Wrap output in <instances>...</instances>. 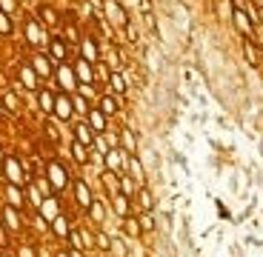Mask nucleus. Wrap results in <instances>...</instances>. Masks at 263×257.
Returning a JSON list of instances; mask_svg holds the SVG:
<instances>
[{
  "label": "nucleus",
  "instance_id": "nucleus-1",
  "mask_svg": "<svg viewBox=\"0 0 263 257\" xmlns=\"http://www.w3.org/2000/svg\"><path fill=\"white\" fill-rule=\"evenodd\" d=\"M0 171H3V180H6V183L23 186V189L32 183V180H29V171H26V163H23L17 154H3V160H0Z\"/></svg>",
  "mask_w": 263,
  "mask_h": 257
},
{
  "label": "nucleus",
  "instance_id": "nucleus-2",
  "mask_svg": "<svg viewBox=\"0 0 263 257\" xmlns=\"http://www.w3.org/2000/svg\"><path fill=\"white\" fill-rule=\"evenodd\" d=\"M43 177L49 180V186H52V191H54V194L66 191V189H69V183H72V177H69V171H66V166L60 163L58 157H49V160H46Z\"/></svg>",
  "mask_w": 263,
  "mask_h": 257
},
{
  "label": "nucleus",
  "instance_id": "nucleus-3",
  "mask_svg": "<svg viewBox=\"0 0 263 257\" xmlns=\"http://www.w3.org/2000/svg\"><path fill=\"white\" fill-rule=\"evenodd\" d=\"M23 34H26V43L34 49H46L49 46V34L46 29H40V20L37 17H26L23 20Z\"/></svg>",
  "mask_w": 263,
  "mask_h": 257
},
{
  "label": "nucleus",
  "instance_id": "nucleus-4",
  "mask_svg": "<svg viewBox=\"0 0 263 257\" xmlns=\"http://www.w3.org/2000/svg\"><path fill=\"white\" fill-rule=\"evenodd\" d=\"M17 92H29V94L40 92V77L34 74L32 63H17Z\"/></svg>",
  "mask_w": 263,
  "mask_h": 257
},
{
  "label": "nucleus",
  "instance_id": "nucleus-5",
  "mask_svg": "<svg viewBox=\"0 0 263 257\" xmlns=\"http://www.w3.org/2000/svg\"><path fill=\"white\" fill-rule=\"evenodd\" d=\"M232 23H235V29L240 34H243V40H255V34H257V26H255V20L246 14V9L243 6H232Z\"/></svg>",
  "mask_w": 263,
  "mask_h": 257
},
{
  "label": "nucleus",
  "instance_id": "nucleus-6",
  "mask_svg": "<svg viewBox=\"0 0 263 257\" xmlns=\"http://www.w3.org/2000/svg\"><path fill=\"white\" fill-rule=\"evenodd\" d=\"M54 80H58V92H66V94L78 92V77H74L72 63H60V66H54Z\"/></svg>",
  "mask_w": 263,
  "mask_h": 257
},
{
  "label": "nucleus",
  "instance_id": "nucleus-7",
  "mask_svg": "<svg viewBox=\"0 0 263 257\" xmlns=\"http://www.w3.org/2000/svg\"><path fill=\"white\" fill-rule=\"evenodd\" d=\"M78 52H80V57H83L86 63H92V66H98L100 60H103V54H100V40L95 37V34H86V37H80Z\"/></svg>",
  "mask_w": 263,
  "mask_h": 257
},
{
  "label": "nucleus",
  "instance_id": "nucleus-8",
  "mask_svg": "<svg viewBox=\"0 0 263 257\" xmlns=\"http://www.w3.org/2000/svg\"><path fill=\"white\" fill-rule=\"evenodd\" d=\"M103 20L112 23V26L123 29L126 23H129V14H126V9H123L120 0H103Z\"/></svg>",
  "mask_w": 263,
  "mask_h": 257
},
{
  "label": "nucleus",
  "instance_id": "nucleus-9",
  "mask_svg": "<svg viewBox=\"0 0 263 257\" xmlns=\"http://www.w3.org/2000/svg\"><path fill=\"white\" fill-rule=\"evenodd\" d=\"M126 166H129V154L120 149V146H115V149H109L103 157V169L106 171H115V174H126Z\"/></svg>",
  "mask_w": 263,
  "mask_h": 257
},
{
  "label": "nucleus",
  "instance_id": "nucleus-10",
  "mask_svg": "<svg viewBox=\"0 0 263 257\" xmlns=\"http://www.w3.org/2000/svg\"><path fill=\"white\" fill-rule=\"evenodd\" d=\"M69 52H72V46L66 43L60 34H54V37H49V46H46V54L54 60V66H60V63H69Z\"/></svg>",
  "mask_w": 263,
  "mask_h": 257
},
{
  "label": "nucleus",
  "instance_id": "nucleus-11",
  "mask_svg": "<svg viewBox=\"0 0 263 257\" xmlns=\"http://www.w3.org/2000/svg\"><path fill=\"white\" fill-rule=\"evenodd\" d=\"M54 120H63V123H69V120H74V103H72V94L66 92H58L54 94Z\"/></svg>",
  "mask_w": 263,
  "mask_h": 257
},
{
  "label": "nucleus",
  "instance_id": "nucleus-12",
  "mask_svg": "<svg viewBox=\"0 0 263 257\" xmlns=\"http://www.w3.org/2000/svg\"><path fill=\"white\" fill-rule=\"evenodd\" d=\"M72 194H74V203L80 206L83 211H89V206L95 203V194H92V186L86 183L83 177L72 180Z\"/></svg>",
  "mask_w": 263,
  "mask_h": 257
},
{
  "label": "nucleus",
  "instance_id": "nucleus-13",
  "mask_svg": "<svg viewBox=\"0 0 263 257\" xmlns=\"http://www.w3.org/2000/svg\"><path fill=\"white\" fill-rule=\"evenodd\" d=\"M29 63H32L34 74H37L40 80H49V77H54V60L49 57L46 52H34Z\"/></svg>",
  "mask_w": 263,
  "mask_h": 257
},
{
  "label": "nucleus",
  "instance_id": "nucleus-14",
  "mask_svg": "<svg viewBox=\"0 0 263 257\" xmlns=\"http://www.w3.org/2000/svg\"><path fill=\"white\" fill-rule=\"evenodd\" d=\"M3 194H6V206H12V209L23 211L26 209V189L23 186H14V183H6L3 186Z\"/></svg>",
  "mask_w": 263,
  "mask_h": 257
},
{
  "label": "nucleus",
  "instance_id": "nucleus-15",
  "mask_svg": "<svg viewBox=\"0 0 263 257\" xmlns=\"http://www.w3.org/2000/svg\"><path fill=\"white\" fill-rule=\"evenodd\" d=\"M83 120L89 123V129H92L95 134H106V132H109V117L100 112L98 106H92V109H89V114H86Z\"/></svg>",
  "mask_w": 263,
  "mask_h": 257
},
{
  "label": "nucleus",
  "instance_id": "nucleus-16",
  "mask_svg": "<svg viewBox=\"0 0 263 257\" xmlns=\"http://www.w3.org/2000/svg\"><path fill=\"white\" fill-rule=\"evenodd\" d=\"M106 89H109V94H115V97H126V94H129V83H126L123 72H109Z\"/></svg>",
  "mask_w": 263,
  "mask_h": 257
},
{
  "label": "nucleus",
  "instance_id": "nucleus-17",
  "mask_svg": "<svg viewBox=\"0 0 263 257\" xmlns=\"http://www.w3.org/2000/svg\"><path fill=\"white\" fill-rule=\"evenodd\" d=\"M109 203H112V211L118 214L120 220L135 214V203H132V197H126L123 191H120V194H115V197H109Z\"/></svg>",
  "mask_w": 263,
  "mask_h": 257
},
{
  "label": "nucleus",
  "instance_id": "nucleus-18",
  "mask_svg": "<svg viewBox=\"0 0 263 257\" xmlns=\"http://www.w3.org/2000/svg\"><path fill=\"white\" fill-rule=\"evenodd\" d=\"M72 69H74V77H78V86H80V83L95 86V66H92V63H86L83 57H78V60L72 63Z\"/></svg>",
  "mask_w": 263,
  "mask_h": 257
},
{
  "label": "nucleus",
  "instance_id": "nucleus-19",
  "mask_svg": "<svg viewBox=\"0 0 263 257\" xmlns=\"http://www.w3.org/2000/svg\"><path fill=\"white\" fill-rule=\"evenodd\" d=\"M72 134H74L72 140H78V143H83L86 149H92L95 137H98V134H95L92 129H89V123H86V120H74V126H72Z\"/></svg>",
  "mask_w": 263,
  "mask_h": 257
},
{
  "label": "nucleus",
  "instance_id": "nucleus-20",
  "mask_svg": "<svg viewBox=\"0 0 263 257\" xmlns=\"http://www.w3.org/2000/svg\"><path fill=\"white\" fill-rule=\"evenodd\" d=\"M98 109L106 117H118L120 114V97H115V94H109V92L98 94Z\"/></svg>",
  "mask_w": 263,
  "mask_h": 257
},
{
  "label": "nucleus",
  "instance_id": "nucleus-21",
  "mask_svg": "<svg viewBox=\"0 0 263 257\" xmlns=\"http://www.w3.org/2000/svg\"><path fill=\"white\" fill-rule=\"evenodd\" d=\"M132 203H135V209H138V211H155V194H152L149 186H140V189L135 191Z\"/></svg>",
  "mask_w": 263,
  "mask_h": 257
},
{
  "label": "nucleus",
  "instance_id": "nucleus-22",
  "mask_svg": "<svg viewBox=\"0 0 263 257\" xmlns=\"http://www.w3.org/2000/svg\"><path fill=\"white\" fill-rule=\"evenodd\" d=\"M0 223L6 226L9 231H20L23 229V220H20V211L12 206H0Z\"/></svg>",
  "mask_w": 263,
  "mask_h": 257
},
{
  "label": "nucleus",
  "instance_id": "nucleus-23",
  "mask_svg": "<svg viewBox=\"0 0 263 257\" xmlns=\"http://www.w3.org/2000/svg\"><path fill=\"white\" fill-rule=\"evenodd\" d=\"M54 94H58V89H40L34 97H37V106H40V112L46 114V117H52L54 114Z\"/></svg>",
  "mask_w": 263,
  "mask_h": 257
},
{
  "label": "nucleus",
  "instance_id": "nucleus-24",
  "mask_svg": "<svg viewBox=\"0 0 263 257\" xmlns=\"http://www.w3.org/2000/svg\"><path fill=\"white\" fill-rule=\"evenodd\" d=\"M34 17L40 20V26H58V23H60L58 9L49 6V3H40V6H37V14H34Z\"/></svg>",
  "mask_w": 263,
  "mask_h": 257
},
{
  "label": "nucleus",
  "instance_id": "nucleus-25",
  "mask_svg": "<svg viewBox=\"0 0 263 257\" xmlns=\"http://www.w3.org/2000/svg\"><path fill=\"white\" fill-rule=\"evenodd\" d=\"M243 57L252 69H263L260 60V49H257V40H243Z\"/></svg>",
  "mask_w": 263,
  "mask_h": 257
},
{
  "label": "nucleus",
  "instance_id": "nucleus-26",
  "mask_svg": "<svg viewBox=\"0 0 263 257\" xmlns=\"http://www.w3.org/2000/svg\"><path fill=\"white\" fill-rule=\"evenodd\" d=\"M120 149H123L129 157H138V137L132 129H120Z\"/></svg>",
  "mask_w": 263,
  "mask_h": 257
},
{
  "label": "nucleus",
  "instance_id": "nucleus-27",
  "mask_svg": "<svg viewBox=\"0 0 263 257\" xmlns=\"http://www.w3.org/2000/svg\"><path fill=\"white\" fill-rule=\"evenodd\" d=\"M126 171H129V177L135 180L138 186H146V169H143V163H140V157H129Z\"/></svg>",
  "mask_w": 263,
  "mask_h": 257
},
{
  "label": "nucleus",
  "instance_id": "nucleus-28",
  "mask_svg": "<svg viewBox=\"0 0 263 257\" xmlns=\"http://www.w3.org/2000/svg\"><path fill=\"white\" fill-rule=\"evenodd\" d=\"M69 149H72V160H74V163H78V166H89V160H92V149H86L83 143H78V140H72Z\"/></svg>",
  "mask_w": 263,
  "mask_h": 257
},
{
  "label": "nucleus",
  "instance_id": "nucleus-29",
  "mask_svg": "<svg viewBox=\"0 0 263 257\" xmlns=\"http://www.w3.org/2000/svg\"><path fill=\"white\" fill-rule=\"evenodd\" d=\"M40 214H43V218H46L49 220V223H52V220L54 218H60V206H58V197H54V194H52V197H43V203H40Z\"/></svg>",
  "mask_w": 263,
  "mask_h": 257
},
{
  "label": "nucleus",
  "instance_id": "nucleus-30",
  "mask_svg": "<svg viewBox=\"0 0 263 257\" xmlns=\"http://www.w3.org/2000/svg\"><path fill=\"white\" fill-rule=\"evenodd\" d=\"M100 180H103L106 191H109V197H115V194H120V174H115V171H100Z\"/></svg>",
  "mask_w": 263,
  "mask_h": 257
},
{
  "label": "nucleus",
  "instance_id": "nucleus-31",
  "mask_svg": "<svg viewBox=\"0 0 263 257\" xmlns=\"http://www.w3.org/2000/svg\"><path fill=\"white\" fill-rule=\"evenodd\" d=\"M3 106H6V112L20 114V100H17V94L9 92V89H3V92H0V109H3Z\"/></svg>",
  "mask_w": 263,
  "mask_h": 257
},
{
  "label": "nucleus",
  "instance_id": "nucleus-32",
  "mask_svg": "<svg viewBox=\"0 0 263 257\" xmlns=\"http://www.w3.org/2000/svg\"><path fill=\"white\" fill-rule=\"evenodd\" d=\"M89 220H92L95 226H103V220H106V200L95 197V203L89 206Z\"/></svg>",
  "mask_w": 263,
  "mask_h": 257
},
{
  "label": "nucleus",
  "instance_id": "nucleus-33",
  "mask_svg": "<svg viewBox=\"0 0 263 257\" xmlns=\"http://www.w3.org/2000/svg\"><path fill=\"white\" fill-rule=\"evenodd\" d=\"M49 229H52V234H54V238L66 240V238H69V231H72L74 226H69V220H66L63 214H60V218H54V220H52V226H49Z\"/></svg>",
  "mask_w": 263,
  "mask_h": 257
},
{
  "label": "nucleus",
  "instance_id": "nucleus-34",
  "mask_svg": "<svg viewBox=\"0 0 263 257\" xmlns=\"http://www.w3.org/2000/svg\"><path fill=\"white\" fill-rule=\"evenodd\" d=\"M43 137H46L52 146L60 143V129H58V123H54V117H46V120H43Z\"/></svg>",
  "mask_w": 263,
  "mask_h": 257
},
{
  "label": "nucleus",
  "instance_id": "nucleus-35",
  "mask_svg": "<svg viewBox=\"0 0 263 257\" xmlns=\"http://www.w3.org/2000/svg\"><path fill=\"white\" fill-rule=\"evenodd\" d=\"M123 234L126 238H140L143 234V229H140V223H138V214H132V218H123Z\"/></svg>",
  "mask_w": 263,
  "mask_h": 257
},
{
  "label": "nucleus",
  "instance_id": "nucleus-36",
  "mask_svg": "<svg viewBox=\"0 0 263 257\" xmlns=\"http://www.w3.org/2000/svg\"><path fill=\"white\" fill-rule=\"evenodd\" d=\"M138 223H140V229H143V234H152V231L158 229V226H155V211H140Z\"/></svg>",
  "mask_w": 263,
  "mask_h": 257
},
{
  "label": "nucleus",
  "instance_id": "nucleus-37",
  "mask_svg": "<svg viewBox=\"0 0 263 257\" xmlns=\"http://www.w3.org/2000/svg\"><path fill=\"white\" fill-rule=\"evenodd\" d=\"M72 103H74V114H78V117H86V114H89V109H92V103H89L83 94H78V92L72 94Z\"/></svg>",
  "mask_w": 263,
  "mask_h": 257
},
{
  "label": "nucleus",
  "instance_id": "nucleus-38",
  "mask_svg": "<svg viewBox=\"0 0 263 257\" xmlns=\"http://www.w3.org/2000/svg\"><path fill=\"white\" fill-rule=\"evenodd\" d=\"M80 229V240H83V251L89 254V251H98V246H95V231H89L86 226H78Z\"/></svg>",
  "mask_w": 263,
  "mask_h": 257
},
{
  "label": "nucleus",
  "instance_id": "nucleus-39",
  "mask_svg": "<svg viewBox=\"0 0 263 257\" xmlns=\"http://www.w3.org/2000/svg\"><path fill=\"white\" fill-rule=\"evenodd\" d=\"M26 200H29V206H32L34 211H37V209H40V203H43V194L37 191V186H34V183H29V186H26Z\"/></svg>",
  "mask_w": 263,
  "mask_h": 257
},
{
  "label": "nucleus",
  "instance_id": "nucleus-40",
  "mask_svg": "<svg viewBox=\"0 0 263 257\" xmlns=\"http://www.w3.org/2000/svg\"><path fill=\"white\" fill-rule=\"evenodd\" d=\"M95 246H98V251H103V254H109V246H112V238L106 234L103 229L95 231Z\"/></svg>",
  "mask_w": 263,
  "mask_h": 257
},
{
  "label": "nucleus",
  "instance_id": "nucleus-41",
  "mask_svg": "<svg viewBox=\"0 0 263 257\" xmlns=\"http://www.w3.org/2000/svg\"><path fill=\"white\" fill-rule=\"evenodd\" d=\"M0 34H3V37H12L14 34V20H12V14H6V12H0Z\"/></svg>",
  "mask_w": 263,
  "mask_h": 257
},
{
  "label": "nucleus",
  "instance_id": "nucleus-42",
  "mask_svg": "<svg viewBox=\"0 0 263 257\" xmlns=\"http://www.w3.org/2000/svg\"><path fill=\"white\" fill-rule=\"evenodd\" d=\"M123 32H126V40H129L132 46H138V43H140V29L135 26V20H129V23H126Z\"/></svg>",
  "mask_w": 263,
  "mask_h": 257
},
{
  "label": "nucleus",
  "instance_id": "nucleus-43",
  "mask_svg": "<svg viewBox=\"0 0 263 257\" xmlns=\"http://www.w3.org/2000/svg\"><path fill=\"white\" fill-rule=\"evenodd\" d=\"M109 254L112 257H129V251H126V243L120 238H112V246H109Z\"/></svg>",
  "mask_w": 263,
  "mask_h": 257
},
{
  "label": "nucleus",
  "instance_id": "nucleus-44",
  "mask_svg": "<svg viewBox=\"0 0 263 257\" xmlns=\"http://www.w3.org/2000/svg\"><path fill=\"white\" fill-rule=\"evenodd\" d=\"M66 240H69V249H80V251H83V240H80V229H78V226L69 231V238H66Z\"/></svg>",
  "mask_w": 263,
  "mask_h": 257
},
{
  "label": "nucleus",
  "instance_id": "nucleus-45",
  "mask_svg": "<svg viewBox=\"0 0 263 257\" xmlns=\"http://www.w3.org/2000/svg\"><path fill=\"white\" fill-rule=\"evenodd\" d=\"M78 94H83L86 100L98 97V92H95V86H86V83H80V86H78Z\"/></svg>",
  "mask_w": 263,
  "mask_h": 257
},
{
  "label": "nucleus",
  "instance_id": "nucleus-46",
  "mask_svg": "<svg viewBox=\"0 0 263 257\" xmlns=\"http://www.w3.org/2000/svg\"><path fill=\"white\" fill-rule=\"evenodd\" d=\"M0 12L14 14V12H17V0H0Z\"/></svg>",
  "mask_w": 263,
  "mask_h": 257
},
{
  "label": "nucleus",
  "instance_id": "nucleus-47",
  "mask_svg": "<svg viewBox=\"0 0 263 257\" xmlns=\"http://www.w3.org/2000/svg\"><path fill=\"white\" fill-rule=\"evenodd\" d=\"M17 257H37V249H34V246H20Z\"/></svg>",
  "mask_w": 263,
  "mask_h": 257
},
{
  "label": "nucleus",
  "instance_id": "nucleus-48",
  "mask_svg": "<svg viewBox=\"0 0 263 257\" xmlns=\"http://www.w3.org/2000/svg\"><path fill=\"white\" fill-rule=\"evenodd\" d=\"M6 246H9V229L0 223V249H6Z\"/></svg>",
  "mask_w": 263,
  "mask_h": 257
},
{
  "label": "nucleus",
  "instance_id": "nucleus-49",
  "mask_svg": "<svg viewBox=\"0 0 263 257\" xmlns=\"http://www.w3.org/2000/svg\"><path fill=\"white\" fill-rule=\"evenodd\" d=\"M37 257H52V254H49L46 246H37Z\"/></svg>",
  "mask_w": 263,
  "mask_h": 257
},
{
  "label": "nucleus",
  "instance_id": "nucleus-50",
  "mask_svg": "<svg viewBox=\"0 0 263 257\" xmlns=\"http://www.w3.org/2000/svg\"><path fill=\"white\" fill-rule=\"evenodd\" d=\"M69 254H72V257H89L86 251H80V249H69Z\"/></svg>",
  "mask_w": 263,
  "mask_h": 257
},
{
  "label": "nucleus",
  "instance_id": "nucleus-51",
  "mask_svg": "<svg viewBox=\"0 0 263 257\" xmlns=\"http://www.w3.org/2000/svg\"><path fill=\"white\" fill-rule=\"evenodd\" d=\"M54 257H72V254H69V249H58V251H54Z\"/></svg>",
  "mask_w": 263,
  "mask_h": 257
},
{
  "label": "nucleus",
  "instance_id": "nucleus-52",
  "mask_svg": "<svg viewBox=\"0 0 263 257\" xmlns=\"http://www.w3.org/2000/svg\"><path fill=\"white\" fill-rule=\"evenodd\" d=\"M257 49H260V60H263V43H257Z\"/></svg>",
  "mask_w": 263,
  "mask_h": 257
},
{
  "label": "nucleus",
  "instance_id": "nucleus-53",
  "mask_svg": "<svg viewBox=\"0 0 263 257\" xmlns=\"http://www.w3.org/2000/svg\"><path fill=\"white\" fill-rule=\"evenodd\" d=\"M0 257H12V254H6V251H0Z\"/></svg>",
  "mask_w": 263,
  "mask_h": 257
},
{
  "label": "nucleus",
  "instance_id": "nucleus-54",
  "mask_svg": "<svg viewBox=\"0 0 263 257\" xmlns=\"http://www.w3.org/2000/svg\"><path fill=\"white\" fill-rule=\"evenodd\" d=\"M0 160H3V152H0Z\"/></svg>",
  "mask_w": 263,
  "mask_h": 257
},
{
  "label": "nucleus",
  "instance_id": "nucleus-55",
  "mask_svg": "<svg viewBox=\"0 0 263 257\" xmlns=\"http://www.w3.org/2000/svg\"><path fill=\"white\" fill-rule=\"evenodd\" d=\"M0 112H3V109H0Z\"/></svg>",
  "mask_w": 263,
  "mask_h": 257
}]
</instances>
